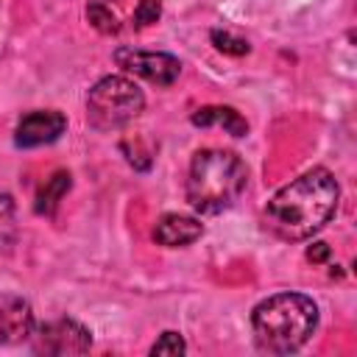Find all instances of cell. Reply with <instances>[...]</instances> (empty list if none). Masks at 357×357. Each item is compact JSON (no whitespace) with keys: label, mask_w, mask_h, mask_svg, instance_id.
<instances>
[{"label":"cell","mask_w":357,"mask_h":357,"mask_svg":"<svg viewBox=\"0 0 357 357\" xmlns=\"http://www.w3.org/2000/svg\"><path fill=\"white\" fill-rule=\"evenodd\" d=\"M31 337H33V351L39 354H84L92 346L89 329L73 318L47 321L36 332H31Z\"/></svg>","instance_id":"5"},{"label":"cell","mask_w":357,"mask_h":357,"mask_svg":"<svg viewBox=\"0 0 357 357\" xmlns=\"http://www.w3.org/2000/svg\"><path fill=\"white\" fill-rule=\"evenodd\" d=\"M70 187H73V176H70L67 170H56V173L42 184V190H39V195H36V212H39V215H53L56 206L61 204V198L70 192Z\"/></svg>","instance_id":"11"},{"label":"cell","mask_w":357,"mask_h":357,"mask_svg":"<svg viewBox=\"0 0 357 357\" xmlns=\"http://www.w3.org/2000/svg\"><path fill=\"white\" fill-rule=\"evenodd\" d=\"M184 349H187V346H184V340H181L178 332H165V335L151 346V354H153V357H156V354H159V357H162V354H173V357H176V354H184Z\"/></svg>","instance_id":"15"},{"label":"cell","mask_w":357,"mask_h":357,"mask_svg":"<svg viewBox=\"0 0 357 357\" xmlns=\"http://www.w3.org/2000/svg\"><path fill=\"white\" fill-rule=\"evenodd\" d=\"M114 61L126 73H134V75H139V78H145L151 84H159V86H170L181 73V61L176 56H170V53L117 47L114 50Z\"/></svg>","instance_id":"6"},{"label":"cell","mask_w":357,"mask_h":357,"mask_svg":"<svg viewBox=\"0 0 357 357\" xmlns=\"http://www.w3.org/2000/svg\"><path fill=\"white\" fill-rule=\"evenodd\" d=\"M340 187L326 167H312L282 187L265 206V226L282 240H307L337 209Z\"/></svg>","instance_id":"1"},{"label":"cell","mask_w":357,"mask_h":357,"mask_svg":"<svg viewBox=\"0 0 357 357\" xmlns=\"http://www.w3.org/2000/svg\"><path fill=\"white\" fill-rule=\"evenodd\" d=\"M86 20L92 22V28H98L100 33H117V17L103 6V3H89L86 6Z\"/></svg>","instance_id":"13"},{"label":"cell","mask_w":357,"mask_h":357,"mask_svg":"<svg viewBox=\"0 0 357 357\" xmlns=\"http://www.w3.org/2000/svg\"><path fill=\"white\" fill-rule=\"evenodd\" d=\"M212 45L226 56H245L248 53V42L229 33V31H212Z\"/></svg>","instance_id":"14"},{"label":"cell","mask_w":357,"mask_h":357,"mask_svg":"<svg viewBox=\"0 0 357 357\" xmlns=\"http://www.w3.org/2000/svg\"><path fill=\"white\" fill-rule=\"evenodd\" d=\"M142 106L145 98L134 81L123 75H106L86 95V120L95 128L109 131L131 123L142 112Z\"/></svg>","instance_id":"4"},{"label":"cell","mask_w":357,"mask_h":357,"mask_svg":"<svg viewBox=\"0 0 357 357\" xmlns=\"http://www.w3.org/2000/svg\"><path fill=\"white\" fill-rule=\"evenodd\" d=\"M248 170L231 151L204 148L190 162L187 201L201 215H218L229 209L245 190Z\"/></svg>","instance_id":"3"},{"label":"cell","mask_w":357,"mask_h":357,"mask_svg":"<svg viewBox=\"0 0 357 357\" xmlns=\"http://www.w3.org/2000/svg\"><path fill=\"white\" fill-rule=\"evenodd\" d=\"M307 259L315 262V265H318V262H326V259H329V245H326V243H312V245L307 248Z\"/></svg>","instance_id":"17"},{"label":"cell","mask_w":357,"mask_h":357,"mask_svg":"<svg viewBox=\"0 0 357 357\" xmlns=\"http://www.w3.org/2000/svg\"><path fill=\"white\" fill-rule=\"evenodd\" d=\"M159 17H162V0H139L134 8L137 25H153Z\"/></svg>","instance_id":"16"},{"label":"cell","mask_w":357,"mask_h":357,"mask_svg":"<svg viewBox=\"0 0 357 357\" xmlns=\"http://www.w3.org/2000/svg\"><path fill=\"white\" fill-rule=\"evenodd\" d=\"M17 237V218H14V201L11 195H0V251H6Z\"/></svg>","instance_id":"12"},{"label":"cell","mask_w":357,"mask_h":357,"mask_svg":"<svg viewBox=\"0 0 357 357\" xmlns=\"http://www.w3.org/2000/svg\"><path fill=\"white\" fill-rule=\"evenodd\" d=\"M251 326L259 349L271 354H290L312 337L318 326V307L301 293H276L254 307Z\"/></svg>","instance_id":"2"},{"label":"cell","mask_w":357,"mask_h":357,"mask_svg":"<svg viewBox=\"0 0 357 357\" xmlns=\"http://www.w3.org/2000/svg\"><path fill=\"white\" fill-rule=\"evenodd\" d=\"M204 234V226L190 218V215H162L156 229H153V240L165 248H178V245H190Z\"/></svg>","instance_id":"9"},{"label":"cell","mask_w":357,"mask_h":357,"mask_svg":"<svg viewBox=\"0 0 357 357\" xmlns=\"http://www.w3.org/2000/svg\"><path fill=\"white\" fill-rule=\"evenodd\" d=\"M33 332V310L22 296H0V346L20 343Z\"/></svg>","instance_id":"8"},{"label":"cell","mask_w":357,"mask_h":357,"mask_svg":"<svg viewBox=\"0 0 357 357\" xmlns=\"http://www.w3.org/2000/svg\"><path fill=\"white\" fill-rule=\"evenodd\" d=\"M192 126L209 128V126H220L226 128L231 137H243L248 134V123L240 117V112H234L231 106H204L192 114Z\"/></svg>","instance_id":"10"},{"label":"cell","mask_w":357,"mask_h":357,"mask_svg":"<svg viewBox=\"0 0 357 357\" xmlns=\"http://www.w3.org/2000/svg\"><path fill=\"white\" fill-rule=\"evenodd\" d=\"M67 128V117L56 109H36L28 112L14 131V142L20 148H36V145H47L53 139H59Z\"/></svg>","instance_id":"7"}]
</instances>
